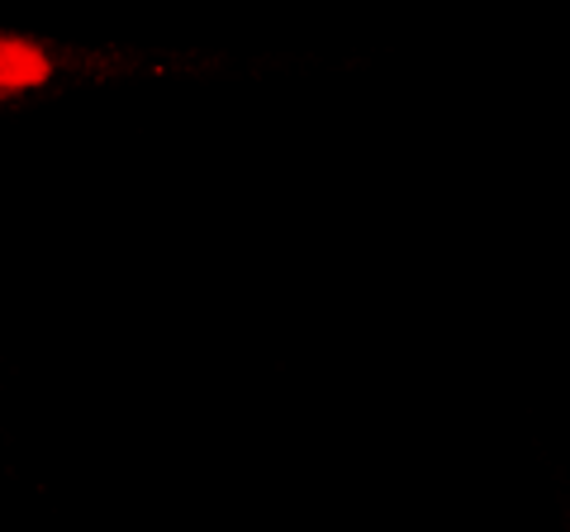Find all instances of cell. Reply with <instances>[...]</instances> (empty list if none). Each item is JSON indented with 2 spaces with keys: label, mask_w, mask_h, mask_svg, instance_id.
<instances>
[{
  "label": "cell",
  "mask_w": 570,
  "mask_h": 532,
  "mask_svg": "<svg viewBox=\"0 0 570 532\" xmlns=\"http://www.w3.org/2000/svg\"><path fill=\"white\" fill-rule=\"evenodd\" d=\"M48 77H52V58L39 43L0 33V100L24 96V91H33V86H43Z\"/></svg>",
  "instance_id": "1"
}]
</instances>
